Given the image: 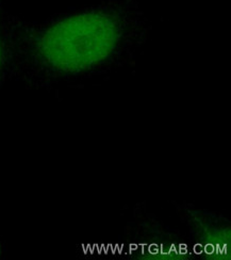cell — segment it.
<instances>
[{
	"label": "cell",
	"mask_w": 231,
	"mask_h": 260,
	"mask_svg": "<svg viewBox=\"0 0 231 260\" xmlns=\"http://www.w3.org/2000/svg\"><path fill=\"white\" fill-rule=\"evenodd\" d=\"M184 215L188 218L191 231L201 238L200 243L195 247H201V251H206L210 247L211 254L214 250L217 253L227 251L228 240L230 239L229 224L225 220H219L218 216L210 212L197 210L192 207H182Z\"/></svg>",
	"instance_id": "obj_2"
},
{
	"label": "cell",
	"mask_w": 231,
	"mask_h": 260,
	"mask_svg": "<svg viewBox=\"0 0 231 260\" xmlns=\"http://www.w3.org/2000/svg\"><path fill=\"white\" fill-rule=\"evenodd\" d=\"M140 18L113 8L81 11L40 25L17 20L13 77L36 88L112 69L140 44Z\"/></svg>",
	"instance_id": "obj_1"
},
{
	"label": "cell",
	"mask_w": 231,
	"mask_h": 260,
	"mask_svg": "<svg viewBox=\"0 0 231 260\" xmlns=\"http://www.w3.org/2000/svg\"><path fill=\"white\" fill-rule=\"evenodd\" d=\"M2 2H3V0H0V5H2Z\"/></svg>",
	"instance_id": "obj_5"
},
{
	"label": "cell",
	"mask_w": 231,
	"mask_h": 260,
	"mask_svg": "<svg viewBox=\"0 0 231 260\" xmlns=\"http://www.w3.org/2000/svg\"><path fill=\"white\" fill-rule=\"evenodd\" d=\"M17 20L0 17V86L13 77L14 37Z\"/></svg>",
	"instance_id": "obj_3"
},
{
	"label": "cell",
	"mask_w": 231,
	"mask_h": 260,
	"mask_svg": "<svg viewBox=\"0 0 231 260\" xmlns=\"http://www.w3.org/2000/svg\"><path fill=\"white\" fill-rule=\"evenodd\" d=\"M3 252V246H2V242H0V255H2Z\"/></svg>",
	"instance_id": "obj_4"
}]
</instances>
